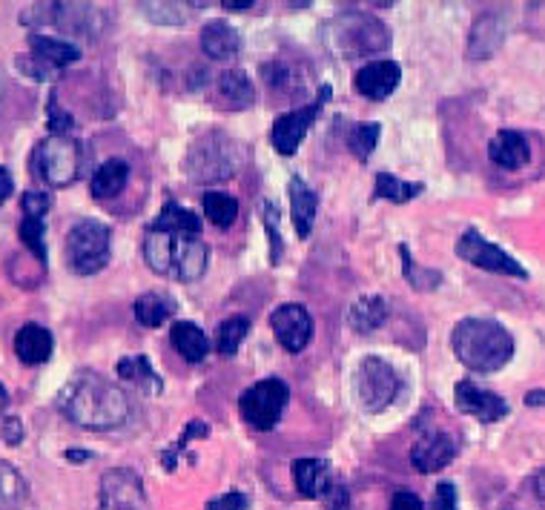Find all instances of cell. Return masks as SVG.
<instances>
[{"instance_id":"26","label":"cell","mask_w":545,"mask_h":510,"mask_svg":"<svg viewBox=\"0 0 545 510\" xmlns=\"http://www.w3.org/2000/svg\"><path fill=\"white\" fill-rule=\"evenodd\" d=\"M118 376L127 379V382L138 384V387L147 390L150 396H158V393L164 390L161 376L155 373L153 364H150V359H147L144 353H138V356H124V359L118 362Z\"/></svg>"},{"instance_id":"34","label":"cell","mask_w":545,"mask_h":510,"mask_svg":"<svg viewBox=\"0 0 545 510\" xmlns=\"http://www.w3.org/2000/svg\"><path fill=\"white\" fill-rule=\"evenodd\" d=\"M399 255H402V273L411 281L414 290H436V287L442 284V273H439V270H425V267H419L414 261V255H411V250H408L405 244L399 247Z\"/></svg>"},{"instance_id":"49","label":"cell","mask_w":545,"mask_h":510,"mask_svg":"<svg viewBox=\"0 0 545 510\" xmlns=\"http://www.w3.org/2000/svg\"><path fill=\"white\" fill-rule=\"evenodd\" d=\"M66 459L69 462H84V459H89L87 450H66Z\"/></svg>"},{"instance_id":"18","label":"cell","mask_w":545,"mask_h":510,"mask_svg":"<svg viewBox=\"0 0 545 510\" xmlns=\"http://www.w3.org/2000/svg\"><path fill=\"white\" fill-rule=\"evenodd\" d=\"M52 350H55V339L41 324H23L21 330L15 333V356L23 364L49 362Z\"/></svg>"},{"instance_id":"15","label":"cell","mask_w":545,"mask_h":510,"mask_svg":"<svg viewBox=\"0 0 545 510\" xmlns=\"http://www.w3.org/2000/svg\"><path fill=\"white\" fill-rule=\"evenodd\" d=\"M457 459V442L448 433H431L411 450V465L419 473H436Z\"/></svg>"},{"instance_id":"47","label":"cell","mask_w":545,"mask_h":510,"mask_svg":"<svg viewBox=\"0 0 545 510\" xmlns=\"http://www.w3.org/2000/svg\"><path fill=\"white\" fill-rule=\"evenodd\" d=\"M221 6H224L227 12H247V9H253L256 3H253V0H224Z\"/></svg>"},{"instance_id":"36","label":"cell","mask_w":545,"mask_h":510,"mask_svg":"<svg viewBox=\"0 0 545 510\" xmlns=\"http://www.w3.org/2000/svg\"><path fill=\"white\" fill-rule=\"evenodd\" d=\"M44 218H23L21 221V241L32 250V255L46 267V244H44Z\"/></svg>"},{"instance_id":"41","label":"cell","mask_w":545,"mask_h":510,"mask_svg":"<svg viewBox=\"0 0 545 510\" xmlns=\"http://www.w3.org/2000/svg\"><path fill=\"white\" fill-rule=\"evenodd\" d=\"M49 127H52V135H69L75 129L72 115L58 107V98L55 95L49 98Z\"/></svg>"},{"instance_id":"39","label":"cell","mask_w":545,"mask_h":510,"mask_svg":"<svg viewBox=\"0 0 545 510\" xmlns=\"http://www.w3.org/2000/svg\"><path fill=\"white\" fill-rule=\"evenodd\" d=\"M247 508H250L247 493H241V490H227V493H221L216 499H210L204 510H247Z\"/></svg>"},{"instance_id":"8","label":"cell","mask_w":545,"mask_h":510,"mask_svg":"<svg viewBox=\"0 0 545 510\" xmlns=\"http://www.w3.org/2000/svg\"><path fill=\"white\" fill-rule=\"evenodd\" d=\"M399 393L396 370L379 356H368L356 373V396L365 413H382Z\"/></svg>"},{"instance_id":"5","label":"cell","mask_w":545,"mask_h":510,"mask_svg":"<svg viewBox=\"0 0 545 510\" xmlns=\"http://www.w3.org/2000/svg\"><path fill=\"white\" fill-rule=\"evenodd\" d=\"M35 172L49 187H69L84 167V149L72 135H49L35 149Z\"/></svg>"},{"instance_id":"16","label":"cell","mask_w":545,"mask_h":510,"mask_svg":"<svg viewBox=\"0 0 545 510\" xmlns=\"http://www.w3.org/2000/svg\"><path fill=\"white\" fill-rule=\"evenodd\" d=\"M488 158L500 170H523L525 164L531 161V144L517 129H500L488 144Z\"/></svg>"},{"instance_id":"23","label":"cell","mask_w":545,"mask_h":510,"mask_svg":"<svg viewBox=\"0 0 545 510\" xmlns=\"http://www.w3.org/2000/svg\"><path fill=\"white\" fill-rule=\"evenodd\" d=\"M170 341H173L175 353H181L190 364L204 362L210 353V339L193 321H175L173 330H170Z\"/></svg>"},{"instance_id":"35","label":"cell","mask_w":545,"mask_h":510,"mask_svg":"<svg viewBox=\"0 0 545 510\" xmlns=\"http://www.w3.org/2000/svg\"><path fill=\"white\" fill-rule=\"evenodd\" d=\"M210 436V425L207 422H198V419H193V422H187V427H184V433L175 439L173 445L167 447L164 453H161V465L167 470H175L178 468V456L187 450V442L190 439H207Z\"/></svg>"},{"instance_id":"37","label":"cell","mask_w":545,"mask_h":510,"mask_svg":"<svg viewBox=\"0 0 545 510\" xmlns=\"http://www.w3.org/2000/svg\"><path fill=\"white\" fill-rule=\"evenodd\" d=\"M264 230L270 238V261L279 264L284 253V241L282 233H279V207L273 201H264Z\"/></svg>"},{"instance_id":"27","label":"cell","mask_w":545,"mask_h":510,"mask_svg":"<svg viewBox=\"0 0 545 510\" xmlns=\"http://www.w3.org/2000/svg\"><path fill=\"white\" fill-rule=\"evenodd\" d=\"M29 502V485L21 470L0 459V510H23Z\"/></svg>"},{"instance_id":"31","label":"cell","mask_w":545,"mask_h":510,"mask_svg":"<svg viewBox=\"0 0 545 510\" xmlns=\"http://www.w3.org/2000/svg\"><path fill=\"white\" fill-rule=\"evenodd\" d=\"M247 333H250V321L244 319V316H233V319L221 321L218 324V333H216V350L218 356H236L241 347V341L247 339Z\"/></svg>"},{"instance_id":"29","label":"cell","mask_w":545,"mask_h":510,"mask_svg":"<svg viewBox=\"0 0 545 510\" xmlns=\"http://www.w3.org/2000/svg\"><path fill=\"white\" fill-rule=\"evenodd\" d=\"M201 207H204V215L210 218V224H216L218 230L233 227V221L239 218V201L224 192H204Z\"/></svg>"},{"instance_id":"25","label":"cell","mask_w":545,"mask_h":510,"mask_svg":"<svg viewBox=\"0 0 545 510\" xmlns=\"http://www.w3.org/2000/svg\"><path fill=\"white\" fill-rule=\"evenodd\" d=\"M388 321V301L382 296L359 298L348 313V324L356 333H373Z\"/></svg>"},{"instance_id":"30","label":"cell","mask_w":545,"mask_h":510,"mask_svg":"<svg viewBox=\"0 0 545 510\" xmlns=\"http://www.w3.org/2000/svg\"><path fill=\"white\" fill-rule=\"evenodd\" d=\"M218 89L224 95V101H230V107H250L253 98H256V89L250 84V78L241 72V69H230L218 78Z\"/></svg>"},{"instance_id":"38","label":"cell","mask_w":545,"mask_h":510,"mask_svg":"<svg viewBox=\"0 0 545 510\" xmlns=\"http://www.w3.org/2000/svg\"><path fill=\"white\" fill-rule=\"evenodd\" d=\"M21 207H23V215L26 218H44L46 210L52 207V198L46 195V192H23L21 198Z\"/></svg>"},{"instance_id":"28","label":"cell","mask_w":545,"mask_h":510,"mask_svg":"<svg viewBox=\"0 0 545 510\" xmlns=\"http://www.w3.org/2000/svg\"><path fill=\"white\" fill-rule=\"evenodd\" d=\"M132 313L144 327H161L175 313V301L167 293H144L141 298H135Z\"/></svg>"},{"instance_id":"2","label":"cell","mask_w":545,"mask_h":510,"mask_svg":"<svg viewBox=\"0 0 545 510\" xmlns=\"http://www.w3.org/2000/svg\"><path fill=\"white\" fill-rule=\"evenodd\" d=\"M451 347L474 373H497L514 356V336L491 319H462L454 327Z\"/></svg>"},{"instance_id":"12","label":"cell","mask_w":545,"mask_h":510,"mask_svg":"<svg viewBox=\"0 0 545 510\" xmlns=\"http://www.w3.org/2000/svg\"><path fill=\"white\" fill-rule=\"evenodd\" d=\"M270 327L287 353H302L313 336V319L302 304H282L273 310Z\"/></svg>"},{"instance_id":"7","label":"cell","mask_w":545,"mask_h":510,"mask_svg":"<svg viewBox=\"0 0 545 510\" xmlns=\"http://www.w3.org/2000/svg\"><path fill=\"white\" fill-rule=\"evenodd\" d=\"M290 402V387L282 379H262L241 393V419L253 430H273L282 419L284 407Z\"/></svg>"},{"instance_id":"19","label":"cell","mask_w":545,"mask_h":510,"mask_svg":"<svg viewBox=\"0 0 545 510\" xmlns=\"http://www.w3.org/2000/svg\"><path fill=\"white\" fill-rule=\"evenodd\" d=\"M290 470H293L296 490H299L305 499H322L327 493V488L333 485L330 465H327L325 459H296Z\"/></svg>"},{"instance_id":"3","label":"cell","mask_w":545,"mask_h":510,"mask_svg":"<svg viewBox=\"0 0 545 510\" xmlns=\"http://www.w3.org/2000/svg\"><path fill=\"white\" fill-rule=\"evenodd\" d=\"M325 41L336 55L353 61V58L385 52L391 46V32H388V26L379 18L348 9V12L336 15L333 21L327 23Z\"/></svg>"},{"instance_id":"21","label":"cell","mask_w":545,"mask_h":510,"mask_svg":"<svg viewBox=\"0 0 545 510\" xmlns=\"http://www.w3.org/2000/svg\"><path fill=\"white\" fill-rule=\"evenodd\" d=\"M201 49L213 58V61H227L236 58L241 49L239 32L227 21H210L201 29Z\"/></svg>"},{"instance_id":"1","label":"cell","mask_w":545,"mask_h":510,"mask_svg":"<svg viewBox=\"0 0 545 510\" xmlns=\"http://www.w3.org/2000/svg\"><path fill=\"white\" fill-rule=\"evenodd\" d=\"M58 410L84 430H118L130 419L127 393L101 373H75L58 393Z\"/></svg>"},{"instance_id":"22","label":"cell","mask_w":545,"mask_h":510,"mask_svg":"<svg viewBox=\"0 0 545 510\" xmlns=\"http://www.w3.org/2000/svg\"><path fill=\"white\" fill-rule=\"evenodd\" d=\"M505 41V26H502L500 15H482L480 21L471 29V41H468V55L474 61H485L491 58Z\"/></svg>"},{"instance_id":"9","label":"cell","mask_w":545,"mask_h":510,"mask_svg":"<svg viewBox=\"0 0 545 510\" xmlns=\"http://www.w3.org/2000/svg\"><path fill=\"white\" fill-rule=\"evenodd\" d=\"M457 255L462 261L480 267V270H488V273H497V276H511V278H528V270L523 264L508 255L502 247H497L494 241H488L480 230H465L459 235L457 241Z\"/></svg>"},{"instance_id":"46","label":"cell","mask_w":545,"mask_h":510,"mask_svg":"<svg viewBox=\"0 0 545 510\" xmlns=\"http://www.w3.org/2000/svg\"><path fill=\"white\" fill-rule=\"evenodd\" d=\"M12 187H15V184H12V175H9V170L0 167V204L12 195Z\"/></svg>"},{"instance_id":"14","label":"cell","mask_w":545,"mask_h":510,"mask_svg":"<svg viewBox=\"0 0 545 510\" xmlns=\"http://www.w3.org/2000/svg\"><path fill=\"white\" fill-rule=\"evenodd\" d=\"M399 81H402V69L396 61H371L356 72V92L371 101H385L396 92Z\"/></svg>"},{"instance_id":"24","label":"cell","mask_w":545,"mask_h":510,"mask_svg":"<svg viewBox=\"0 0 545 510\" xmlns=\"http://www.w3.org/2000/svg\"><path fill=\"white\" fill-rule=\"evenodd\" d=\"M127 181H130V167H127V161L109 158V161H104L98 170L92 172L89 190H92L95 198H112V195L124 192Z\"/></svg>"},{"instance_id":"11","label":"cell","mask_w":545,"mask_h":510,"mask_svg":"<svg viewBox=\"0 0 545 510\" xmlns=\"http://www.w3.org/2000/svg\"><path fill=\"white\" fill-rule=\"evenodd\" d=\"M147 493L144 479L130 468L107 470L98 488V510H144Z\"/></svg>"},{"instance_id":"42","label":"cell","mask_w":545,"mask_h":510,"mask_svg":"<svg viewBox=\"0 0 545 510\" xmlns=\"http://www.w3.org/2000/svg\"><path fill=\"white\" fill-rule=\"evenodd\" d=\"M431 510H459L457 508V488L451 482H439L431 499Z\"/></svg>"},{"instance_id":"45","label":"cell","mask_w":545,"mask_h":510,"mask_svg":"<svg viewBox=\"0 0 545 510\" xmlns=\"http://www.w3.org/2000/svg\"><path fill=\"white\" fill-rule=\"evenodd\" d=\"M0 439L9 442V445H18L23 439L21 419H3V422H0Z\"/></svg>"},{"instance_id":"13","label":"cell","mask_w":545,"mask_h":510,"mask_svg":"<svg viewBox=\"0 0 545 510\" xmlns=\"http://www.w3.org/2000/svg\"><path fill=\"white\" fill-rule=\"evenodd\" d=\"M454 402L462 413H468V416H474V419H480L485 425H494V422H500L508 416V402L497 396V393H491V390H485L480 384L474 382H459L454 387Z\"/></svg>"},{"instance_id":"44","label":"cell","mask_w":545,"mask_h":510,"mask_svg":"<svg viewBox=\"0 0 545 510\" xmlns=\"http://www.w3.org/2000/svg\"><path fill=\"white\" fill-rule=\"evenodd\" d=\"M391 510H425L422 508V499L411 493V490H396L393 493V502Z\"/></svg>"},{"instance_id":"32","label":"cell","mask_w":545,"mask_h":510,"mask_svg":"<svg viewBox=\"0 0 545 510\" xmlns=\"http://www.w3.org/2000/svg\"><path fill=\"white\" fill-rule=\"evenodd\" d=\"M425 190V184H411V181H399L393 172H379L376 175V190H373V198H388V201H411L419 192Z\"/></svg>"},{"instance_id":"48","label":"cell","mask_w":545,"mask_h":510,"mask_svg":"<svg viewBox=\"0 0 545 510\" xmlns=\"http://www.w3.org/2000/svg\"><path fill=\"white\" fill-rule=\"evenodd\" d=\"M534 490H537V499L545 505V468L534 476Z\"/></svg>"},{"instance_id":"50","label":"cell","mask_w":545,"mask_h":510,"mask_svg":"<svg viewBox=\"0 0 545 510\" xmlns=\"http://www.w3.org/2000/svg\"><path fill=\"white\" fill-rule=\"evenodd\" d=\"M6 407H9V393H6V387L0 384V413H3Z\"/></svg>"},{"instance_id":"33","label":"cell","mask_w":545,"mask_h":510,"mask_svg":"<svg viewBox=\"0 0 545 510\" xmlns=\"http://www.w3.org/2000/svg\"><path fill=\"white\" fill-rule=\"evenodd\" d=\"M382 127L376 121H365V124H353L348 132V149L356 155V161H368L373 149L379 144Z\"/></svg>"},{"instance_id":"17","label":"cell","mask_w":545,"mask_h":510,"mask_svg":"<svg viewBox=\"0 0 545 510\" xmlns=\"http://www.w3.org/2000/svg\"><path fill=\"white\" fill-rule=\"evenodd\" d=\"M29 49H32V58L41 61L49 69H64V66L75 64L81 58V49L75 43L61 41V38H52V35H41V32H32L29 35Z\"/></svg>"},{"instance_id":"6","label":"cell","mask_w":545,"mask_h":510,"mask_svg":"<svg viewBox=\"0 0 545 510\" xmlns=\"http://www.w3.org/2000/svg\"><path fill=\"white\" fill-rule=\"evenodd\" d=\"M187 172L196 184H210V181H227L230 175H236L239 167V155L230 138L210 132L204 138H198L190 147L187 155Z\"/></svg>"},{"instance_id":"43","label":"cell","mask_w":545,"mask_h":510,"mask_svg":"<svg viewBox=\"0 0 545 510\" xmlns=\"http://www.w3.org/2000/svg\"><path fill=\"white\" fill-rule=\"evenodd\" d=\"M322 502H325V510H350V493L345 485H339V482H333L327 493L322 496Z\"/></svg>"},{"instance_id":"10","label":"cell","mask_w":545,"mask_h":510,"mask_svg":"<svg viewBox=\"0 0 545 510\" xmlns=\"http://www.w3.org/2000/svg\"><path fill=\"white\" fill-rule=\"evenodd\" d=\"M327 101H330V86H322V92H319V98L313 104L279 115L273 121V127H270V144H273V149H279L282 155H293L299 149V144L305 141L310 127L316 124V118L322 115Z\"/></svg>"},{"instance_id":"4","label":"cell","mask_w":545,"mask_h":510,"mask_svg":"<svg viewBox=\"0 0 545 510\" xmlns=\"http://www.w3.org/2000/svg\"><path fill=\"white\" fill-rule=\"evenodd\" d=\"M66 264L75 276H95L109 264L112 255V233L107 224L84 218L66 235Z\"/></svg>"},{"instance_id":"40","label":"cell","mask_w":545,"mask_h":510,"mask_svg":"<svg viewBox=\"0 0 545 510\" xmlns=\"http://www.w3.org/2000/svg\"><path fill=\"white\" fill-rule=\"evenodd\" d=\"M150 21L158 23H184V15L175 9V3H141Z\"/></svg>"},{"instance_id":"20","label":"cell","mask_w":545,"mask_h":510,"mask_svg":"<svg viewBox=\"0 0 545 510\" xmlns=\"http://www.w3.org/2000/svg\"><path fill=\"white\" fill-rule=\"evenodd\" d=\"M316 210H319V195L310 190L299 175H293L290 178V215H293V230L299 238L310 235Z\"/></svg>"}]
</instances>
